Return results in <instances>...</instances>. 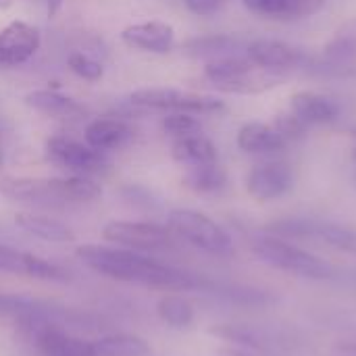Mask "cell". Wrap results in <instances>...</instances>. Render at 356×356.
Segmentation results:
<instances>
[{"mask_svg": "<svg viewBox=\"0 0 356 356\" xmlns=\"http://www.w3.org/2000/svg\"><path fill=\"white\" fill-rule=\"evenodd\" d=\"M75 254L96 273L127 282V284H142L148 288L161 290H194L200 288L202 282L194 275L175 269L171 265L159 263L144 254L134 252L131 248H113L102 244H81L75 248Z\"/></svg>", "mask_w": 356, "mask_h": 356, "instance_id": "obj_1", "label": "cell"}, {"mask_svg": "<svg viewBox=\"0 0 356 356\" xmlns=\"http://www.w3.org/2000/svg\"><path fill=\"white\" fill-rule=\"evenodd\" d=\"M0 194L13 202L27 204H83L102 196V188L86 177H13L0 179Z\"/></svg>", "mask_w": 356, "mask_h": 356, "instance_id": "obj_2", "label": "cell"}, {"mask_svg": "<svg viewBox=\"0 0 356 356\" xmlns=\"http://www.w3.org/2000/svg\"><path fill=\"white\" fill-rule=\"evenodd\" d=\"M204 77L221 92L227 94H261L282 86L288 75L282 71H269L252 65L246 54H227L207 63Z\"/></svg>", "mask_w": 356, "mask_h": 356, "instance_id": "obj_3", "label": "cell"}, {"mask_svg": "<svg viewBox=\"0 0 356 356\" xmlns=\"http://www.w3.org/2000/svg\"><path fill=\"white\" fill-rule=\"evenodd\" d=\"M254 252L261 257L271 267H277L282 271L300 275V277H311V280H325L332 277L334 269L330 263L321 261L319 257L282 240L275 236H261L252 244Z\"/></svg>", "mask_w": 356, "mask_h": 356, "instance_id": "obj_4", "label": "cell"}, {"mask_svg": "<svg viewBox=\"0 0 356 356\" xmlns=\"http://www.w3.org/2000/svg\"><path fill=\"white\" fill-rule=\"evenodd\" d=\"M169 229L177 238L209 254L227 257L234 252V242L229 234L204 213L192 209H175L169 213Z\"/></svg>", "mask_w": 356, "mask_h": 356, "instance_id": "obj_5", "label": "cell"}, {"mask_svg": "<svg viewBox=\"0 0 356 356\" xmlns=\"http://www.w3.org/2000/svg\"><path fill=\"white\" fill-rule=\"evenodd\" d=\"M134 106L171 113H192V115H215L225 111V102L211 94H198L177 88H142L129 96Z\"/></svg>", "mask_w": 356, "mask_h": 356, "instance_id": "obj_6", "label": "cell"}, {"mask_svg": "<svg viewBox=\"0 0 356 356\" xmlns=\"http://www.w3.org/2000/svg\"><path fill=\"white\" fill-rule=\"evenodd\" d=\"M19 323L42 356H96L94 342L69 334L56 321L27 319Z\"/></svg>", "mask_w": 356, "mask_h": 356, "instance_id": "obj_7", "label": "cell"}, {"mask_svg": "<svg viewBox=\"0 0 356 356\" xmlns=\"http://www.w3.org/2000/svg\"><path fill=\"white\" fill-rule=\"evenodd\" d=\"M102 238L131 250H167L175 246V234L150 221H111L104 225Z\"/></svg>", "mask_w": 356, "mask_h": 356, "instance_id": "obj_8", "label": "cell"}, {"mask_svg": "<svg viewBox=\"0 0 356 356\" xmlns=\"http://www.w3.org/2000/svg\"><path fill=\"white\" fill-rule=\"evenodd\" d=\"M307 69L325 75H348L356 69V17L346 19L336 27L332 38L325 42L321 56L313 58Z\"/></svg>", "mask_w": 356, "mask_h": 356, "instance_id": "obj_9", "label": "cell"}, {"mask_svg": "<svg viewBox=\"0 0 356 356\" xmlns=\"http://www.w3.org/2000/svg\"><path fill=\"white\" fill-rule=\"evenodd\" d=\"M46 154L52 163L81 173V175H90V173H100L106 169V159L104 152L94 150L88 144H81L77 140L65 138V136H54L46 142Z\"/></svg>", "mask_w": 356, "mask_h": 356, "instance_id": "obj_10", "label": "cell"}, {"mask_svg": "<svg viewBox=\"0 0 356 356\" xmlns=\"http://www.w3.org/2000/svg\"><path fill=\"white\" fill-rule=\"evenodd\" d=\"M244 52L252 65L269 71H282V73L309 67L311 63V54L282 40H252L248 42Z\"/></svg>", "mask_w": 356, "mask_h": 356, "instance_id": "obj_11", "label": "cell"}, {"mask_svg": "<svg viewBox=\"0 0 356 356\" xmlns=\"http://www.w3.org/2000/svg\"><path fill=\"white\" fill-rule=\"evenodd\" d=\"M42 44L38 27L25 21H10L0 29V69H13L27 63Z\"/></svg>", "mask_w": 356, "mask_h": 356, "instance_id": "obj_12", "label": "cell"}, {"mask_svg": "<svg viewBox=\"0 0 356 356\" xmlns=\"http://www.w3.org/2000/svg\"><path fill=\"white\" fill-rule=\"evenodd\" d=\"M294 175L286 161H267L250 169L246 177L248 194L257 200H275L292 190Z\"/></svg>", "mask_w": 356, "mask_h": 356, "instance_id": "obj_13", "label": "cell"}, {"mask_svg": "<svg viewBox=\"0 0 356 356\" xmlns=\"http://www.w3.org/2000/svg\"><path fill=\"white\" fill-rule=\"evenodd\" d=\"M0 271L25 275V277H35V280H46V282L69 280L67 271H63L58 265H54L42 257H35L31 252L10 248L6 244H0Z\"/></svg>", "mask_w": 356, "mask_h": 356, "instance_id": "obj_14", "label": "cell"}, {"mask_svg": "<svg viewBox=\"0 0 356 356\" xmlns=\"http://www.w3.org/2000/svg\"><path fill=\"white\" fill-rule=\"evenodd\" d=\"M121 42L136 50H144L152 54H167L175 46V29L165 21L134 23L121 31Z\"/></svg>", "mask_w": 356, "mask_h": 356, "instance_id": "obj_15", "label": "cell"}, {"mask_svg": "<svg viewBox=\"0 0 356 356\" xmlns=\"http://www.w3.org/2000/svg\"><path fill=\"white\" fill-rule=\"evenodd\" d=\"M244 6L265 19L296 21L323 10L325 0H242Z\"/></svg>", "mask_w": 356, "mask_h": 356, "instance_id": "obj_16", "label": "cell"}, {"mask_svg": "<svg viewBox=\"0 0 356 356\" xmlns=\"http://www.w3.org/2000/svg\"><path fill=\"white\" fill-rule=\"evenodd\" d=\"M290 111L296 113L307 125H325L340 117V104L334 98L309 90L292 94Z\"/></svg>", "mask_w": 356, "mask_h": 356, "instance_id": "obj_17", "label": "cell"}, {"mask_svg": "<svg viewBox=\"0 0 356 356\" xmlns=\"http://www.w3.org/2000/svg\"><path fill=\"white\" fill-rule=\"evenodd\" d=\"M131 136H134L131 127L117 117H98L90 121L83 131L86 144L100 152H108L125 146L131 140Z\"/></svg>", "mask_w": 356, "mask_h": 356, "instance_id": "obj_18", "label": "cell"}, {"mask_svg": "<svg viewBox=\"0 0 356 356\" xmlns=\"http://www.w3.org/2000/svg\"><path fill=\"white\" fill-rule=\"evenodd\" d=\"M236 144L246 154H275L288 146V142L280 136V131L271 123H259V121H250L242 125L236 136Z\"/></svg>", "mask_w": 356, "mask_h": 356, "instance_id": "obj_19", "label": "cell"}, {"mask_svg": "<svg viewBox=\"0 0 356 356\" xmlns=\"http://www.w3.org/2000/svg\"><path fill=\"white\" fill-rule=\"evenodd\" d=\"M25 104L31 106L33 111L46 115V117H54V119H71V117H79L86 113V106L81 102H77L71 96H65L56 90H33L25 96Z\"/></svg>", "mask_w": 356, "mask_h": 356, "instance_id": "obj_20", "label": "cell"}, {"mask_svg": "<svg viewBox=\"0 0 356 356\" xmlns=\"http://www.w3.org/2000/svg\"><path fill=\"white\" fill-rule=\"evenodd\" d=\"M17 227L23 232L46 240V242H73L75 234L69 225H65L58 219L46 217V215H35V213H17L15 215Z\"/></svg>", "mask_w": 356, "mask_h": 356, "instance_id": "obj_21", "label": "cell"}, {"mask_svg": "<svg viewBox=\"0 0 356 356\" xmlns=\"http://www.w3.org/2000/svg\"><path fill=\"white\" fill-rule=\"evenodd\" d=\"M171 156L173 161L194 167V165H207V163H217V146L202 134L177 138L171 144Z\"/></svg>", "mask_w": 356, "mask_h": 356, "instance_id": "obj_22", "label": "cell"}, {"mask_svg": "<svg viewBox=\"0 0 356 356\" xmlns=\"http://www.w3.org/2000/svg\"><path fill=\"white\" fill-rule=\"evenodd\" d=\"M248 42H244L238 35L232 33H213V35H202V38H194L188 40L184 44V48L194 54V56H227V54H236L238 50H246Z\"/></svg>", "mask_w": 356, "mask_h": 356, "instance_id": "obj_23", "label": "cell"}, {"mask_svg": "<svg viewBox=\"0 0 356 356\" xmlns=\"http://www.w3.org/2000/svg\"><path fill=\"white\" fill-rule=\"evenodd\" d=\"M225 184L227 173L219 163L188 167V173L184 175V186L196 194H217L225 188Z\"/></svg>", "mask_w": 356, "mask_h": 356, "instance_id": "obj_24", "label": "cell"}, {"mask_svg": "<svg viewBox=\"0 0 356 356\" xmlns=\"http://www.w3.org/2000/svg\"><path fill=\"white\" fill-rule=\"evenodd\" d=\"M96 356H146L150 346L140 336L131 334H111L94 340Z\"/></svg>", "mask_w": 356, "mask_h": 356, "instance_id": "obj_25", "label": "cell"}, {"mask_svg": "<svg viewBox=\"0 0 356 356\" xmlns=\"http://www.w3.org/2000/svg\"><path fill=\"white\" fill-rule=\"evenodd\" d=\"M156 313L163 323L175 330H184L194 323V307L184 296H177V294L163 296L156 305Z\"/></svg>", "mask_w": 356, "mask_h": 356, "instance_id": "obj_26", "label": "cell"}, {"mask_svg": "<svg viewBox=\"0 0 356 356\" xmlns=\"http://www.w3.org/2000/svg\"><path fill=\"white\" fill-rule=\"evenodd\" d=\"M315 238L323 240L325 244H330L342 252L356 254V229L353 227L338 225V223H317Z\"/></svg>", "mask_w": 356, "mask_h": 356, "instance_id": "obj_27", "label": "cell"}, {"mask_svg": "<svg viewBox=\"0 0 356 356\" xmlns=\"http://www.w3.org/2000/svg\"><path fill=\"white\" fill-rule=\"evenodd\" d=\"M163 131L177 140V138L202 134V123L192 113H171L163 119Z\"/></svg>", "mask_w": 356, "mask_h": 356, "instance_id": "obj_28", "label": "cell"}, {"mask_svg": "<svg viewBox=\"0 0 356 356\" xmlns=\"http://www.w3.org/2000/svg\"><path fill=\"white\" fill-rule=\"evenodd\" d=\"M271 125L280 131V136H282L288 144H290V142L302 140V138L309 134V129H311V125H307V123H305L296 113H292V111L280 113Z\"/></svg>", "mask_w": 356, "mask_h": 356, "instance_id": "obj_29", "label": "cell"}, {"mask_svg": "<svg viewBox=\"0 0 356 356\" xmlns=\"http://www.w3.org/2000/svg\"><path fill=\"white\" fill-rule=\"evenodd\" d=\"M315 221L309 219H282L271 223V232L275 238H315Z\"/></svg>", "mask_w": 356, "mask_h": 356, "instance_id": "obj_30", "label": "cell"}, {"mask_svg": "<svg viewBox=\"0 0 356 356\" xmlns=\"http://www.w3.org/2000/svg\"><path fill=\"white\" fill-rule=\"evenodd\" d=\"M67 65L77 77H81L86 81H98L104 75V67L83 52H71L67 58Z\"/></svg>", "mask_w": 356, "mask_h": 356, "instance_id": "obj_31", "label": "cell"}, {"mask_svg": "<svg viewBox=\"0 0 356 356\" xmlns=\"http://www.w3.org/2000/svg\"><path fill=\"white\" fill-rule=\"evenodd\" d=\"M336 356H356V342H342L336 346Z\"/></svg>", "mask_w": 356, "mask_h": 356, "instance_id": "obj_32", "label": "cell"}, {"mask_svg": "<svg viewBox=\"0 0 356 356\" xmlns=\"http://www.w3.org/2000/svg\"><path fill=\"white\" fill-rule=\"evenodd\" d=\"M63 2L65 0H48L46 4V10H48V17H54L60 8H63Z\"/></svg>", "mask_w": 356, "mask_h": 356, "instance_id": "obj_33", "label": "cell"}, {"mask_svg": "<svg viewBox=\"0 0 356 356\" xmlns=\"http://www.w3.org/2000/svg\"><path fill=\"white\" fill-rule=\"evenodd\" d=\"M355 161H356V148H355Z\"/></svg>", "mask_w": 356, "mask_h": 356, "instance_id": "obj_34", "label": "cell"}, {"mask_svg": "<svg viewBox=\"0 0 356 356\" xmlns=\"http://www.w3.org/2000/svg\"><path fill=\"white\" fill-rule=\"evenodd\" d=\"M355 181H356V173H355Z\"/></svg>", "mask_w": 356, "mask_h": 356, "instance_id": "obj_35", "label": "cell"}]
</instances>
